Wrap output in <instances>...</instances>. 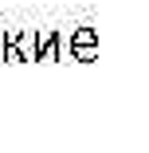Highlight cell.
I'll use <instances>...</instances> for the list:
<instances>
[{"label":"cell","instance_id":"1","mask_svg":"<svg viewBox=\"0 0 149 153\" xmlns=\"http://www.w3.org/2000/svg\"><path fill=\"white\" fill-rule=\"evenodd\" d=\"M0 55H4V32H0Z\"/></svg>","mask_w":149,"mask_h":153}]
</instances>
